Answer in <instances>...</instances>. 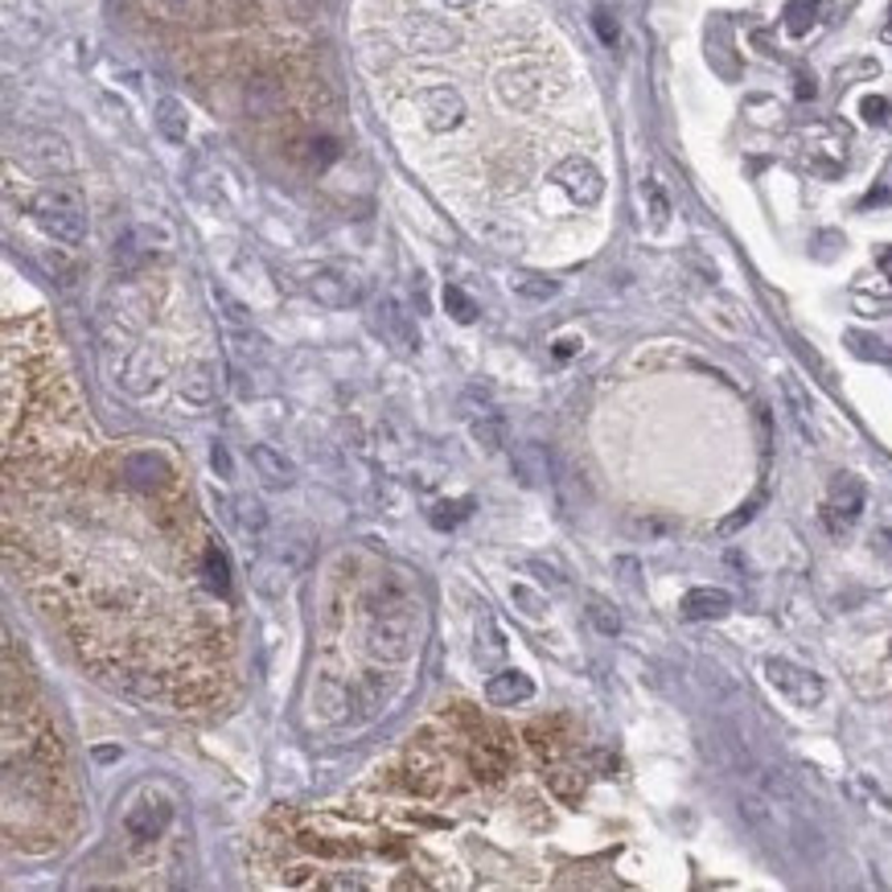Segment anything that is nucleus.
I'll return each instance as SVG.
<instances>
[{
	"label": "nucleus",
	"mask_w": 892,
	"mask_h": 892,
	"mask_svg": "<svg viewBox=\"0 0 892 892\" xmlns=\"http://www.w3.org/2000/svg\"><path fill=\"white\" fill-rule=\"evenodd\" d=\"M588 621H593V626L601 629L605 638L621 634V617H617V609H609L605 601H593V605H588Z\"/></svg>",
	"instance_id": "ea45409f"
},
{
	"label": "nucleus",
	"mask_w": 892,
	"mask_h": 892,
	"mask_svg": "<svg viewBox=\"0 0 892 892\" xmlns=\"http://www.w3.org/2000/svg\"><path fill=\"white\" fill-rule=\"evenodd\" d=\"M510 288L527 300H551L555 293H560V284L548 280V276H539V272H515V276H510Z\"/></svg>",
	"instance_id": "cd10ccee"
},
{
	"label": "nucleus",
	"mask_w": 892,
	"mask_h": 892,
	"mask_svg": "<svg viewBox=\"0 0 892 892\" xmlns=\"http://www.w3.org/2000/svg\"><path fill=\"white\" fill-rule=\"evenodd\" d=\"M502 658H506V642H502L498 626H494L489 617H482V629H477V662H482V667H498Z\"/></svg>",
	"instance_id": "c85d7f7f"
},
{
	"label": "nucleus",
	"mask_w": 892,
	"mask_h": 892,
	"mask_svg": "<svg viewBox=\"0 0 892 892\" xmlns=\"http://www.w3.org/2000/svg\"><path fill=\"white\" fill-rule=\"evenodd\" d=\"M444 4H449V9H473L477 0H444Z\"/></svg>",
	"instance_id": "de8ad7c7"
},
{
	"label": "nucleus",
	"mask_w": 892,
	"mask_h": 892,
	"mask_svg": "<svg viewBox=\"0 0 892 892\" xmlns=\"http://www.w3.org/2000/svg\"><path fill=\"white\" fill-rule=\"evenodd\" d=\"M510 601H515L518 609H522V617H531V621H539V617L548 613V601L535 593V588H527V584H510Z\"/></svg>",
	"instance_id": "c9c22d12"
},
{
	"label": "nucleus",
	"mask_w": 892,
	"mask_h": 892,
	"mask_svg": "<svg viewBox=\"0 0 892 892\" xmlns=\"http://www.w3.org/2000/svg\"><path fill=\"white\" fill-rule=\"evenodd\" d=\"M202 568H206V580H210L214 593H231V568H227V555H222L219 543H206Z\"/></svg>",
	"instance_id": "c756f323"
},
{
	"label": "nucleus",
	"mask_w": 892,
	"mask_h": 892,
	"mask_svg": "<svg viewBox=\"0 0 892 892\" xmlns=\"http://www.w3.org/2000/svg\"><path fill=\"white\" fill-rule=\"evenodd\" d=\"M13 153L21 157L25 169L42 173V177H66V173L75 169V153H70V144H66L58 132H42V128L21 132Z\"/></svg>",
	"instance_id": "7ed1b4c3"
},
{
	"label": "nucleus",
	"mask_w": 892,
	"mask_h": 892,
	"mask_svg": "<svg viewBox=\"0 0 892 892\" xmlns=\"http://www.w3.org/2000/svg\"><path fill=\"white\" fill-rule=\"evenodd\" d=\"M535 695V683H531V674H522V671H498V674H489V683H486V700L494 707H515V704H527Z\"/></svg>",
	"instance_id": "f3484780"
},
{
	"label": "nucleus",
	"mask_w": 892,
	"mask_h": 892,
	"mask_svg": "<svg viewBox=\"0 0 892 892\" xmlns=\"http://www.w3.org/2000/svg\"><path fill=\"white\" fill-rule=\"evenodd\" d=\"M371 326H375L378 338L387 345H395L399 354H416V350H420V326H416V317L407 313L395 297H378L375 305H371Z\"/></svg>",
	"instance_id": "423d86ee"
},
{
	"label": "nucleus",
	"mask_w": 892,
	"mask_h": 892,
	"mask_svg": "<svg viewBox=\"0 0 892 892\" xmlns=\"http://www.w3.org/2000/svg\"><path fill=\"white\" fill-rule=\"evenodd\" d=\"M309 297L326 309H350V305H362L366 297V280L350 267H321L313 280H309Z\"/></svg>",
	"instance_id": "0eeeda50"
},
{
	"label": "nucleus",
	"mask_w": 892,
	"mask_h": 892,
	"mask_svg": "<svg viewBox=\"0 0 892 892\" xmlns=\"http://www.w3.org/2000/svg\"><path fill=\"white\" fill-rule=\"evenodd\" d=\"M884 264H889V267H892V255H889V260H884Z\"/></svg>",
	"instance_id": "09e8293b"
},
{
	"label": "nucleus",
	"mask_w": 892,
	"mask_h": 892,
	"mask_svg": "<svg viewBox=\"0 0 892 892\" xmlns=\"http://www.w3.org/2000/svg\"><path fill=\"white\" fill-rule=\"evenodd\" d=\"M728 609H733V596L724 593V588H691L679 601V613L687 621H720V617H728Z\"/></svg>",
	"instance_id": "4468645a"
},
{
	"label": "nucleus",
	"mask_w": 892,
	"mask_h": 892,
	"mask_svg": "<svg viewBox=\"0 0 892 892\" xmlns=\"http://www.w3.org/2000/svg\"><path fill=\"white\" fill-rule=\"evenodd\" d=\"M210 465H214V473H219V477H231V453H227V444H214V449H210Z\"/></svg>",
	"instance_id": "c03bdc74"
},
{
	"label": "nucleus",
	"mask_w": 892,
	"mask_h": 892,
	"mask_svg": "<svg viewBox=\"0 0 892 892\" xmlns=\"http://www.w3.org/2000/svg\"><path fill=\"white\" fill-rule=\"evenodd\" d=\"M120 477H124V486L132 489V494H165V489L173 486V465L169 456L161 453V449H132V453L120 456Z\"/></svg>",
	"instance_id": "20e7f679"
},
{
	"label": "nucleus",
	"mask_w": 892,
	"mask_h": 892,
	"mask_svg": "<svg viewBox=\"0 0 892 892\" xmlns=\"http://www.w3.org/2000/svg\"><path fill=\"white\" fill-rule=\"evenodd\" d=\"M543 778H548V790L560 802H580V799H584V778H580L572 766H551Z\"/></svg>",
	"instance_id": "a878e982"
},
{
	"label": "nucleus",
	"mask_w": 892,
	"mask_h": 892,
	"mask_svg": "<svg viewBox=\"0 0 892 892\" xmlns=\"http://www.w3.org/2000/svg\"><path fill=\"white\" fill-rule=\"evenodd\" d=\"M115 757H120L115 745H99V749H95V761H115Z\"/></svg>",
	"instance_id": "49530a36"
},
{
	"label": "nucleus",
	"mask_w": 892,
	"mask_h": 892,
	"mask_svg": "<svg viewBox=\"0 0 892 892\" xmlns=\"http://www.w3.org/2000/svg\"><path fill=\"white\" fill-rule=\"evenodd\" d=\"M593 30H596V37H601L605 46H617V37H621V30H617V21H613L609 9H596V13H593Z\"/></svg>",
	"instance_id": "a19ab883"
},
{
	"label": "nucleus",
	"mask_w": 892,
	"mask_h": 892,
	"mask_svg": "<svg viewBox=\"0 0 892 892\" xmlns=\"http://www.w3.org/2000/svg\"><path fill=\"white\" fill-rule=\"evenodd\" d=\"M642 194H646V214H650V227H654V231H667V222H671V198H667V189L658 186V181H646Z\"/></svg>",
	"instance_id": "473e14b6"
},
{
	"label": "nucleus",
	"mask_w": 892,
	"mask_h": 892,
	"mask_svg": "<svg viewBox=\"0 0 892 892\" xmlns=\"http://www.w3.org/2000/svg\"><path fill=\"white\" fill-rule=\"evenodd\" d=\"M470 766L477 778H486V782H502L506 778V769H510V757H506V749L502 745H494V740H482L477 749H473Z\"/></svg>",
	"instance_id": "412c9836"
},
{
	"label": "nucleus",
	"mask_w": 892,
	"mask_h": 892,
	"mask_svg": "<svg viewBox=\"0 0 892 892\" xmlns=\"http://www.w3.org/2000/svg\"><path fill=\"white\" fill-rule=\"evenodd\" d=\"M444 309H449V313H453V321H461V326H470L473 317H477V305H473V300L465 297L456 284H449V288H444Z\"/></svg>",
	"instance_id": "4c0bfd02"
},
{
	"label": "nucleus",
	"mask_w": 892,
	"mask_h": 892,
	"mask_svg": "<svg viewBox=\"0 0 892 892\" xmlns=\"http://www.w3.org/2000/svg\"><path fill=\"white\" fill-rule=\"evenodd\" d=\"M30 214L33 222L42 227V235H49L54 243H63V247H79L82 239H87V210H82L75 189H58V186L42 189L30 202Z\"/></svg>",
	"instance_id": "f257e3e1"
},
{
	"label": "nucleus",
	"mask_w": 892,
	"mask_h": 892,
	"mask_svg": "<svg viewBox=\"0 0 892 892\" xmlns=\"http://www.w3.org/2000/svg\"><path fill=\"white\" fill-rule=\"evenodd\" d=\"M169 823H173L169 802H141V806H132V811H128V818H124L128 835H132V839H141V844H153V839H161Z\"/></svg>",
	"instance_id": "ddd939ff"
},
{
	"label": "nucleus",
	"mask_w": 892,
	"mask_h": 892,
	"mask_svg": "<svg viewBox=\"0 0 892 892\" xmlns=\"http://www.w3.org/2000/svg\"><path fill=\"white\" fill-rule=\"evenodd\" d=\"M395 695V679L383 671H366L354 687V707H362V716H375L378 707H387Z\"/></svg>",
	"instance_id": "a211bd4d"
},
{
	"label": "nucleus",
	"mask_w": 892,
	"mask_h": 892,
	"mask_svg": "<svg viewBox=\"0 0 892 892\" xmlns=\"http://www.w3.org/2000/svg\"><path fill=\"white\" fill-rule=\"evenodd\" d=\"M470 432L486 453H498L502 444H506V420H502L498 411H489V407L482 411V416H473Z\"/></svg>",
	"instance_id": "393cba45"
},
{
	"label": "nucleus",
	"mask_w": 892,
	"mask_h": 892,
	"mask_svg": "<svg viewBox=\"0 0 892 892\" xmlns=\"http://www.w3.org/2000/svg\"><path fill=\"white\" fill-rule=\"evenodd\" d=\"M235 522L243 535H264L267 510L255 498H235Z\"/></svg>",
	"instance_id": "72a5a7b5"
},
{
	"label": "nucleus",
	"mask_w": 892,
	"mask_h": 892,
	"mask_svg": "<svg viewBox=\"0 0 892 892\" xmlns=\"http://www.w3.org/2000/svg\"><path fill=\"white\" fill-rule=\"evenodd\" d=\"M210 297H214V305H219V313H222V321H227V329H247L251 326L247 305L231 297V293H227L222 284H214V288H210Z\"/></svg>",
	"instance_id": "2f4dec72"
},
{
	"label": "nucleus",
	"mask_w": 892,
	"mask_h": 892,
	"mask_svg": "<svg viewBox=\"0 0 892 892\" xmlns=\"http://www.w3.org/2000/svg\"><path fill=\"white\" fill-rule=\"evenodd\" d=\"M276 103H280V87H276V82L255 79L247 87V111H251V115H267Z\"/></svg>",
	"instance_id": "f704fd0d"
},
{
	"label": "nucleus",
	"mask_w": 892,
	"mask_h": 892,
	"mask_svg": "<svg viewBox=\"0 0 892 892\" xmlns=\"http://www.w3.org/2000/svg\"><path fill=\"white\" fill-rule=\"evenodd\" d=\"M757 506H761V498L745 502V506H740V510H736L733 518H724V522H720V527H716V531H720V535H733V531H740V527H745V522H752V515H757Z\"/></svg>",
	"instance_id": "79ce46f5"
},
{
	"label": "nucleus",
	"mask_w": 892,
	"mask_h": 892,
	"mask_svg": "<svg viewBox=\"0 0 892 892\" xmlns=\"http://www.w3.org/2000/svg\"><path fill=\"white\" fill-rule=\"evenodd\" d=\"M411 42L420 49H449L456 42V33L449 30V25H440L437 16H416L411 21Z\"/></svg>",
	"instance_id": "b1692460"
},
{
	"label": "nucleus",
	"mask_w": 892,
	"mask_h": 892,
	"mask_svg": "<svg viewBox=\"0 0 892 892\" xmlns=\"http://www.w3.org/2000/svg\"><path fill=\"white\" fill-rule=\"evenodd\" d=\"M416 111H420V120L428 132H453V128H461V120H465V99H461V91L456 87H423V91H416Z\"/></svg>",
	"instance_id": "6e6552de"
},
{
	"label": "nucleus",
	"mask_w": 892,
	"mask_h": 892,
	"mask_svg": "<svg viewBox=\"0 0 892 892\" xmlns=\"http://www.w3.org/2000/svg\"><path fill=\"white\" fill-rule=\"evenodd\" d=\"M863 120H868V124H884V120H889V99L868 95V99H863Z\"/></svg>",
	"instance_id": "37998d69"
},
{
	"label": "nucleus",
	"mask_w": 892,
	"mask_h": 892,
	"mask_svg": "<svg viewBox=\"0 0 892 892\" xmlns=\"http://www.w3.org/2000/svg\"><path fill=\"white\" fill-rule=\"evenodd\" d=\"M153 383H157V366H153V359H148L144 350H136V354L128 359V366H124V387H128V392L144 395Z\"/></svg>",
	"instance_id": "bb28decb"
},
{
	"label": "nucleus",
	"mask_w": 892,
	"mask_h": 892,
	"mask_svg": "<svg viewBox=\"0 0 892 892\" xmlns=\"http://www.w3.org/2000/svg\"><path fill=\"white\" fill-rule=\"evenodd\" d=\"M498 91L506 103H518V108H527L535 99V91H539V75H535V66H515V70H506L498 82Z\"/></svg>",
	"instance_id": "6ab92c4d"
},
{
	"label": "nucleus",
	"mask_w": 892,
	"mask_h": 892,
	"mask_svg": "<svg viewBox=\"0 0 892 892\" xmlns=\"http://www.w3.org/2000/svg\"><path fill=\"white\" fill-rule=\"evenodd\" d=\"M766 674H769V683L782 691L790 704H799V707H818V704H823V695H827V683H823V679H818L814 671L799 667V662H785V658H769Z\"/></svg>",
	"instance_id": "39448f33"
},
{
	"label": "nucleus",
	"mask_w": 892,
	"mask_h": 892,
	"mask_svg": "<svg viewBox=\"0 0 892 892\" xmlns=\"http://www.w3.org/2000/svg\"><path fill=\"white\" fill-rule=\"evenodd\" d=\"M470 506H473L470 498H461V502H440L437 510H432V527H437V531H449V527H456L461 518L470 515Z\"/></svg>",
	"instance_id": "58836bf2"
},
{
	"label": "nucleus",
	"mask_w": 892,
	"mask_h": 892,
	"mask_svg": "<svg viewBox=\"0 0 892 892\" xmlns=\"http://www.w3.org/2000/svg\"><path fill=\"white\" fill-rule=\"evenodd\" d=\"M214 387H219V378H214V371H210L206 362H194L186 371V378H181V395L198 407H206L214 399Z\"/></svg>",
	"instance_id": "5701e85b"
},
{
	"label": "nucleus",
	"mask_w": 892,
	"mask_h": 892,
	"mask_svg": "<svg viewBox=\"0 0 892 892\" xmlns=\"http://www.w3.org/2000/svg\"><path fill=\"white\" fill-rule=\"evenodd\" d=\"M309 704H313V712L321 716V720H345L350 716V707H354V691L345 687L338 674H321L313 683V691H309Z\"/></svg>",
	"instance_id": "f8f14e48"
},
{
	"label": "nucleus",
	"mask_w": 892,
	"mask_h": 892,
	"mask_svg": "<svg viewBox=\"0 0 892 892\" xmlns=\"http://www.w3.org/2000/svg\"><path fill=\"white\" fill-rule=\"evenodd\" d=\"M863 510V482L851 477V473H835V482L827 489V506H823V518L835 535L847 531Z\"/></svg>",
	"instance_id": "9d476101"
},
{
	"label": "nucleus",
	"mask_w": 892,
	"mask_h": 892,
	"mask_svg": "<svg viewBox=\"0 0 892 892\" xmlns=\"http://www.w3.org/2000/svg\"><path fill=\"white\" fill-rule=\"evenodd\" d=\"M157 132L165 136L169 144H186L189 136V115H186V103H177V99H161L157 103Z\"/></svg>",
	"instance_id": "aec40b11"
},
{
	"label": "nucleus",
	"mask_w": 892,
	"mask_h": 892,
	"mask_svg": "<svg viewBox=\"0 0 892 892\" xmlns=\"http://www.w3.org/2000/svg\"><path fill=\"white\" fill-rule=\"evenodd\" d=\"M814 21V0H790L785 4V30L794 33V37H802V33L811 30Z\"/></svg>",
	"instance_id": "e433bc0d"
},
{
	"label": "nucleus",
	"mask_w": 892,
	"mask_h": 892,
	"mask_svg": "<svg viewBox=\"0 0 892 892\" xmlns=\"http://www.w3.org/2000/svg\"><path fill=\"white\" fill-rule=\"evenodd\" d=\"M510 470H515L518 486L543 489L551 482L555 465H551L548 444H539V440H527V444H515V453H510Z\"/></svg>",
	"instance_id": "9b49d317"
},
{
	"label": "nucleus",
	"mask_w": 892,
	"mask_h": 892,
	"mask_svg": "<svg viewBox=\"0 0 892 892\" xmlns=\"http://www.w3.org/2000/svg\"><path fill=\"white\" fill-rule=\"evenodd\" d=\"M227 345H231V359L239 362V366H255V362H264L267 359V338L264 333H255V329H231L227 333Z\"/></svg>",
	"instance_id": "4be33fe9"
},
{
	"label": "nucleus",
	"mask_w": 892,
	"mask_h": 892,
	"mask_svg": "<svg viewBox=\"0 0 892 892\" xmlns=\"http://www.w3.org/2000/svg\"><path fill=\"white\" fill-rule=\"evenodd\" d=\"M551 181L564 189L576 206H596L601 194H605V177L588 157H564L551 169Z\"/></svg>",
	"instance_id": "1a4fd4ad"
},
{
	"label": "nucleus",
	"mask_w": 892,
	"mask_h": 892,
	"mask_svg": "<svg viewBox=\"0 0 892 892\" xmlns=\"http://www.w3.org/2000/svg\"><path fill=\"white\" fill-rule=\"evenodd\" d=\"M153 4H157L165 16H181V13H186V0H153Z\"/></svg>",
	"instance_id": "a18cd8bd"
},
{
	"label": "nucleus",
	"mask_w": 892,
	"mask_h": 892,
	"mask_svg": "<svg viewBox=\"0 0 892 892\" xmlns=\"http://www.w3.org/2000/svg\"><path fill=\"white\" fill-rule=\"evenodd\" d=\"M251 465L260 473V482L272 489H288L297 482V465L284 453H276L272 444H255V449H251Z\"/></svg>",
	"instance_id": "2eb2a0df"
},
{
	"label": "nucleus",
	"mask_w": 892,
	"mask_h": 892,
	"mask_svg": "<svg viewBox=\"0 0 892 892\" xmlns=\"http://www.w3.org/2000/svg\"><path fill=\"white\" fill-rule=\"evenodd\" d=\"M416 605H395V609H371L366 626V650L383 662H407L416 654Z\"/></svg>",
	"instance_id": "f03ea898"
},
{
	"label": "nucleus",
	"mask_w": 892,
	"mask_h": 892,
	"mask_svg": "<svg viewBox=\"0 0 892 892\" xmlns=\"http://www.w3.org/2000/svg\"><path fill=\"white\" fill-rule=\"evenodd\" d=\"M527 740H531L535 749L543 752V757H560L564 752V736H560V720H539L527 728Z\"/></svg>",
	"instance_id": "7c9ffc66"
},
{
	"label": "nucleus",
	"mask_w": 892,
	"mask_h": 892,
	"mask_svg": "<svg viewBox=\"0 0 892 892\" xmlns=\"http://www.w3.org/2000/svg\"><path fill=\"white\" fill-rule=\"evenodd\" d=\"M407 785L423 794V799H440L449 790V766L444 761H432L428 752H416L411 757V769H407Z\"/></svg>",
	"instance_id": "dca6fc26"
}]
</instances>
